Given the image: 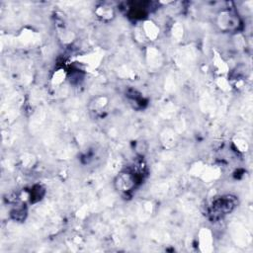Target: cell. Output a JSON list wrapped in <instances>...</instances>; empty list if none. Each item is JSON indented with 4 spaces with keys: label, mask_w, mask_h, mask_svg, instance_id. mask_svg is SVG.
<instances>
[{
    "label": "cell",
    "mask_w": 253,
    "mask_h": 253,
    "mask_svg": "<svg viewBox=\"0 0 253 253\" xmlns=\"http://www.w3.org/2000/svg\"><path fill=\"white\" fill-rule=\"evenodd\" d=\"M236 207V199L231 196H223L213 201L211 206L210 214L212 218H219L230 212Z\"/></svg>",
    "instance_id": "obj_1"
}]
</instances>
